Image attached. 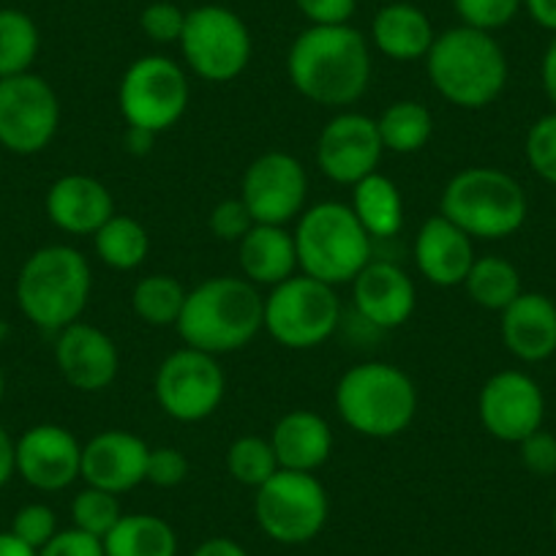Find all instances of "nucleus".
<instances>
[{
    "instance_id": "nucleus-9",
    "label": "nucleus",
    "mask_w": 556,
    "mask_h": 556,
    "mask_svg": "<svg viewBox=\"0 0 556 556\" xmlns=\"http://www.w3.org/2000/svg\"><path fill=\"white\" fill-rule=\"evenodd\" d=\"M328 491L312 472L278 469L256 489L254 516L262 532L281 545H303L328 523Z\"/></svg>"
},
{
    "instance_id": "nucleus-40",
    "label": "nucleus",
    "mask_w": 556,
    "mask_h": 556,
    "mask_svg": "<svg viewBox=\"0 0 556 556\" xmlns=\"http://www.w3.org/2000/svg\"><path fill=\"white\" fill-rule=\"evenodd\" d=\"M254 216L245 207V202L240 197H232V200H222L207 216V227L224 243H240L245 235L254 229Z\"/></svg>"
},
{
    "instance_id": "nucleus-30",
    "label": "nucleus",
    "mask_w": 556,
    "mask_h": 556,
    "mask_svg": "<svg viewBox=\"0 0 556 556\" xmlns=\"http://www.w3.org/2000/svg\"><path fill=\"white\" fill-rule=\"evenodd\" d=\"M462 287L475 306L500 314L523 292L521 273L505 256H478Z\"/></svg>"
},
{
    "instance_id": "nucleus-35",
    "label": "nucleus",
    "mask_w": 556,
    "mask_h": 556,
    "mask_svg": "<svg viewBox=\"0 0 556 556\" xmlns=\"http://www.w3.org/2000/svg\"><path fill=\"white\" fill-rule=\"evenodd\" d=\"M121 518H123L121 500H117V494H110V491L85 485V489L72 500L74 527L93 534V538L99 540H104L106 534L115 529V523L121 521Z\"/></svg>"
},
{
    "instance_id": "nucleus-18",
    "label": "nucleus",
    "mask_w": 556,
    "mask_h": 556,
    "mask_svg": "<svg viewBox=\"0 0 556 556\" xmlns=\"http://www.w3.org/2000/svg\"><path fill=\"white\" fill-rule=\"evenodd\" d=\"M55 366L79 393H101L121 368V355L110 333L88 323H74L55 333Z\"/></svg>"
},
{
    "instance_id": "nucleus-52",
    "label": "nucleus",
    "mask_w": 556,
    "mask_h": 556,
    "mask_svg": "<svg viewBox=\"0 0 556 556\" xmlns=\"http://www.w3.org/2000/svg\"><path fill=\"white\" fill-rule=\"evenodd\" d=\"M551 521H554V532H556V507H554V516H551Z\"/></svg>"
},
{
    "instance_id": "nucleus-34",
    "label": "nucleus",
    "mask_w": 556,
    "mask_h": 556,
    "mask_svg": "<svg viewBox=\"0 0 556 556\" xmlns=\"http://www.w3.org/2000/svg\"><path fill=\"white\" fill-rule=\"evenodd\" d=\"M227 472L232 480L249 489H260L278 472V458L270 440L262 437H240L227 447Z\"/></svg>"
},
{
    "instance_id": "nucleus-32",
    "label": "nucleus",
    "mask_w": 556,
    "mask_h": 556,
    "mask_svg": "<svg viewBox=\"0 0 556 556\" xmlns=\"http://www.w3.org/2000/svg\"><path fill=\"white\" fill-rule=\"evenodd\" d=\"M186 295H189V290L175 276L151 273L134 287L131 308L151 328H175L180 314H184Z\"/></svg>"
},
{
    "instance_id": "nucleus-43",
    "label": "nucleus",
    "mask_w": 556,
    "mask_h": 556,
    "mask_svg": "<svg viewBox=\"0 0 556 556\" xmlns=\"http://www.w3.org/2000/svg\"><path fill=\"white\" fill-rule=\"evenodd\" d=\"M39 556H104V540L83 529H58L55 538L39 551Z\"/></svg>"
},
{
    "instance_id": "nucleus-49",
    "label": "nucleus",
    "mask_w": 556,
    "mask_h": 556,
    "mask_svg": "<svg viewBox=\"0 0 556 556\" xmlns=\"http://www.w3.org/2000/svg\"><path fill=\"white\" fill-rule=\"evenodd\" d=\"M540 79H543V90L551 99V104L556 106V34L551 39L548 50H545L543 63H540Z\"/></svg>"
},
{
    "instance_id": "nucleus-4",
    "label": "nucleus",
    "mask_w": 556,
    "mask_h": 556,
    "mask_svg": "<svg viewBox=\"0 0 556 556\" xmlns=\"http://www.w3.org/2000/svg\"><path fill=\"white\" fill-rule=\"evenodd\" d=\"M90 290H93V273L88 260L83 251L63 243L36 249L23 262L14 285L20 312L47 333H61L68 325L79 323L88 308Z\"/></svg>"
},
{
    "instance_id": "nucleus-47",
    "label": "nucleus",
    "mask_w": 556,
    "mask_h": 556,
    "mask_svg": "<svg viewBox=\"0 0 556 556\" xmlns=\"http://www.w3.org/2000/svg\"><path fill=\"white\" fill-rule=\"evenodd\" d=\"M523 9L540 28L556 34V0H523Z\"/></svg>"
},
{
    "instance_id": "nucleus-46",
    "label": "nucleus",
    "mask_w": 556,
    "mask_h": 556,
    "mask_svg": "<svg viewBox=\"0 0 556 556\" xmlns=\"http://www.w3.org/2000/svg\"><path fill=\"white\" fill-rule=\"evenodd\" d=\"M14 447H17V440H12L3 426H0V489L9 483V480L17 475V464H14Z\"/></svg>"
},
{
    "instance_id": "nucleus-2",
    "label": "nucleus",
    "mask_w": 556,
    "mask_h": 556,
    "mask_svg": "<svg viewBox=\"0 0 556 556\" xmlns=\"http://www.w3.org/2000/svg\"><path fill=\"white\" fill-rule=\"evenodd\" d=\"M178 333L186 346L227 355L249 346L265 330V298L245 278L216 276L186 295Z\"/></svg>"
},
{
    "instance_id": "nucleus-26",
    "label": "nucleus",
    "mask_w": 556,
    "mask_h": 556,
    "mask_svg": "<svg viewBox=\"0 0 556 556\" xmlns=\"http://www.w3.org/2000/svg\"><path fill=\"white\" fill-rule=\"evenodd\" d=\"M437 34L429 14L406 0L384 3L371 20V41L390 61H426Z\"/></svg>"
},
{
    "instance_id": "nucleus-31",
    "label": "nucleus",
    "mask_w": 556,
    "mask_h": 556,
    "mask_svg": "<svg viewBox=\"0 0 556 556\" xmlns=\"http://www.w3.org/2000/svg\"><path fill=\"white\" fill-rule=\"evenodd\" d=\"M96 256L112 270H137L151 254V235L137 218L112 216L99 232L93 235Z\"/></svg>"
},
{
    "instance_id": "nucleus-45",
    "label": "nucleus",
    "mask_w": 556,
    "mask_h": 556,
    "mask_svg": "<svg viewBox=\"0 0 556 556\" xmlns=\"http://www.w3.org/2000/svg\"><path fill=\"white\" fill-rule=\"evenodd\" d=\"M159 134L148 131V128H137V126H126V134H123V148L131 156H148L156 146Z\"/></svg>"
},
{
    "instance_id": "nucleus-38",
    "label": "nucleus",
    "mask_w": 556,
    "mask_h": 556,
    "mask_svg": "<svg viewBox=\"0 0 556 556\" xmlns=\"http://www.w3.org/2000/svg\"><path fill=\"white\" fill-rule=\"evenodd\" d=\"M9 532L34 551H41L58 534V516L50 505L30 502V505H23L14 513Z\"/></svg>"
},
{
    "instance_id": "nucleus-42",
    "label": "nucleus",
    "mask_w": 556,
    "mask_h": 556,
    "mask_svg": "<svg viewBox=\"0 0 556 556\" xmlns=\"http://www.w3.org/2000/svg\"><path fill=\"white\" fill-rule=\"evenodd\" d=\"M518 456H521L523 469H529L538 478H551L556 475V437L548 431L538 429L527 440L518 442Z\"/></svg>"
},
{
    "instance_id": "nucleus-33",
    "label": "nucleus",
    "mask_w": 556,
    "mask_h": 556,
    "mask_svg": "<svg viewBox=\"0 0 556 556\" xmlns=\"http://www.w3.org/2000/svg\"><path fill=\"white\" fill-rule=\"evenodd\" d=\"M41 36L34 17L20 9H0V79L30 72Z\"/></svg>"
},
{
    "instance_id": "nucleus-3",
    "label": "nucleus",
    "mask_w": 556,
    "mask_h": 556,
    "mask_svg": "<svg viewBox=\"0 0 556 556\" xmlns=\"http://www.w3.org/2000/svg\"><path fill=\"white\" fill-rule=\"evenodd\" d=\"M426 74L437 93L458 110H485L507 85V58L494 34L458 25L434 39Z\"/></svg>"
},
{
    "instance_id": "nucleus-48",
    "label": "nucleus",
    "mask_w": 556,
    "mask_h": 556,
    "mask_svg": "<svg viewBox=\"0 0 556 556\" xmlns=\"http://www.w3.org/2000/svg\"><path fill=\"white\" fill-rule=\"evenodd\" d=\"M191 556H249L240 543L229 538H211L205 543H200Z\"/></svg>"
},
{
    "instance_id": "nucleus-17",
    "label": "nucleus",
    "mask_w": 556,
    "mask_h": 556,
    "mask_svg": "<svg viewBox=\"0 0 556 556\" xmlns=\"http://www.w3.org/2000/svg\"><path fill=\"white\" fill-rule=\"evenodd\" d=\"M14 464L30 489L52 494L83 478V445L66 426H30L17 440Z\"/></svg>"
},
{
    "instance_id": "nucleus-25",
    "label": "nucleus",
    "mask_w": 556,
    "mask_h": 556,
    "mask_svg": "<svg viewBox=\"0 0 556 556\" xmlns=\"http://www.w3.org/2000/svg\"><path fill=\"white\" fill-rule=\"evenodd\" d=\"M238 260L245 281L270 290L301 270L295 235L278 224H254V229L238 243Z\"/></svg>"
},
{
    "instance_id": "nucleus-7",
    "label": "nucleus",
    "mask_w": 556,
    "mask_h": 556,
    "mask_svg": "<svg viewBox=\"0 0 556 556\" xmlns=\"http://www.w3.org/2000/svg\"><path fill=\"white\" fill-rule=\"evenodd\" d=\"M298 267L323 285H352L371 262V235L344 202H319L301 213L295 227Z\"/></svg>"
},
{
    "instance_id": "nucleus-37",
    "label": "nucleus",
    "mask_w": 556,
    "mask_h": 556,
    "mask_svg": "<svg viewBox=\"0 0 556 556\" xmlns=\"http://www.w3.org/2000/svg\"><path fill=\"white\" fill-rule=\"evenodd\" d=\"M453 7L462 17V25L494 34L516 20L523 9V0H453Z\"/></svg>"
},
{
    "instance_id": "nucleus-5",
    "label": "nucleus",
    "mask_w": 556,
    "mask_h": 556,
    "mask_svg": "<svg viewBox=\"0 0 556 556\" xmlns=\"http://www.w3.org/2000/svg\"><path fill=\"white\" fill-rule=\"evenodd\" d=\"M333 404L355 434L368 440H393L415 420L417 388L399 366L371 361L341 374Z\"/></svg>"
},
{
    "instance_id": "nucleus-6",
    "label": "nucleus",
    "mask_w": 556,
    "mask_h": 556,
    "mask_svg": "<svg viewBox=\"0 0 556 556\" xmlns=\"http://www.w3.org/2000/svg\"><path fill=\"white\" fill-rule=\"evenodd\" d=\"M440 213L472 240H502L523 227L529 200L505 169L467 167L447 180Z\"/></svg>"
},
{
    "instance_id": "nucleus-15",
    "label": "nucleus",
    "mask_w": 556,
    "mask_h": 556,
    "mask_svg": "<svg viewBox=\"0 0 556 556\" xmlns=\"http://www.w3.org/2000/svg\"><path fill=\"white\" fill-rule=\"evenodd\" d=\"M478 415L483 429L494 440L518 445L543 429L545 395L529 374L507 368L485 379L478 399Z\"/></svg>"
},
{
    "instance_id": "nucleus-13",
    "label": "nucleus",
    "mask_w": 556,
    "mask_h": 556,
    "mask_svg": "<svg viewBox=\"0 0 556 556\" xmlns=\"http://www.w3.org/2000/svg\"><path fill=\"white\" fill-rule=\"evenodd\" d=\"M153 390L164 415L178 424H200L222 406L227 377L216 355L184 346L164 357Z\"/></svg>"
},
{
    "instance_id": "nucleus-36",
    "label": "nucleus",
    "mask_w": 556,
    "mask_h": 556,
    "mask_svg": "<svg viewBox=\"0 0 556 556\" xmlns=\"http://www.w3.org/2000/svg\"><path fill=\"white\" fill-rule=\"evenodd\" d=\"M527 162L538 178L556 186V112L538 117L527 134Z\"/></svg>"
},
{
    "instance_id": "nucleus-54",
    "label": "nucleus",
    "mask_w": 556,
    "mask_h": 556,
    "mask_svg": "<svg viewBox=\"0 0 556 556\" xmlns=\"http://www.w3.org/2000/svg\"><path fill=\"white\" fill-rule=\"evenodd\" d=\"M0 167H3V162H0Z\"/></svg>"
},
{
    "instance_id": "nucleus-44",
    "label": "nucleus",
    "mask_w": 556,
    "mask_h": 556,
    "mask_svg": "<svg viewBox=\"0 0 556 556\" xmlns=\"http://www.w3.org/2000/svg\"><path fill=\"white\" fill-rule=\"evenodd\" d=\"M295 7L312 25H350L357 0H295Z\"/></svg>"
},
{
    "instance_id": "nucleus-19",
    "label": "nucleus",
    "mask_w": 556,
    "mask_h": 556,
    "mask_svg": "<svg viewBox=\"0 0 556 556\" xmlns=\"http://www.w3.org/2000/svg\"><path fill=\"white\" fill-rule=\"evenodd\" d=\"M352 303L368 325L395 330L415 314V281L395 262L371 260L352 281Z\"/></svg>"
},
{
    "instance_id": "nucleus-28",
    "label": "nucleus",
    "mask_w": 556,
    "mask_h": 556,
    "mask_svg": "<svg viewBox=\"0 0 556 556\" xmlns=\"http://www.w3.org/2000/svg\"><path fill=\"white\" fill-rule=\"evenodd\" d=\"M352 211L371 238H393L404 227V197L382 173L352 186Z\"/></svg>"
},
{
    "instance_id": "nucleus-1",
    "label": "nucleus",
    "mask_w": 556,
    "mask_h": 556,
    "mask_svg": "<svg viewBox=\"0 0 556 556\" xmlns=\"http://www.w3.org/2000/svg\"><path fill=\"white\" fill-rule=\"evenodd\" d=\"M290 83L303 99L344 110L366 96L371 83V50L352 25H312L287 55Z\"/></svg>"
},
{
    "instance_id": "nucleus-27",
    "label": "nucleus",
    "mask_w": 556,
    "mask_h": 556,
    "mask_svg": "<svg viewBox=\"0 0 556 556\" xmlns=\"http://www.w3.org/2000/svg\"><path fill=\"white\" fill-rule=\"evenodd\" d=\"M104 556H178V534L151 513H123L104 538Z\"/></svg>"
},
{
    "instance_id": "nucleus-39",
    "label": "nucleus",
    "mask_w": 556,
    "mask_h": 556,
    "mask_svg": "<svg viewBox=\"0 0 556 556\" xmlns=\"http://www.w3.org/2000/svg\"><path fill=\"white\" fill-rule=\"evenodd\" d=\"M139 28L156 45H178L186 28V12L178 3L169 0H156L139 14Z\"/></svg>"
},
{
    "instance_id": "nucleus-23",
    "label": "nucleus",
    "mask_w": 556,
    "mask_h": 556,
    "mask_svg": "<svg viewBox=\"0 0 556 556\" xmlns=\"http://www.w3.org/2000/svg\"><path fill=\"white\" fill-rule=\"evenodd\" d=\"M502 341L523 363L548 361L556 352V303L540 292H521L502 312Z\"/></svg>"
},
{
    "instance_id": "nucleus-50",
    "label": "nucleus",
    "mask_w": 556,
    "mask_h": 556,
    "mask_svg": "<svg viewBox=\"0 0 556 556\" xmlns=\"http://www.w3.org/2000/svg\"><path fill=\"white\" fill-rule=\"evenodd\" d=\"M0 556H39V551L25 545L12 532H0Z\"/></svg>"
},
{
    "instance_id": "nucleus-20",
    "label": "nucleus",
    "mask_w": 556,
    "mask_h": 556,
    "mask_svg": "<svg viewBox=\"0 0 556 556\" xmlns=\"http://www.w3.org/2000/svg\"><path fill=\"white\" fill-rule=\"evenodd\" d=\"M148 453L151 447L137 434L121 429L101 431L83 445V480L110 494H126L146 483Z\"/></svg>"
},
{
    "instance_id": "nucleus-29",
    "label": "nucleus",
    "mask_w": 556,
    "mask_h": 556,
    "mask_svg": "<svg viewBox=\"0 0 556 556\" xmlns=\"http://www.w3.org/2000/svg\"><path fill=\"white\" fill-rule=\"evenodd\" d=\"M379 139L382 148L399 156H409V153L424 151L429 146L431 134H434V115L420 101L401 99L393 101L382 115L377 117Z\"/></svg>"
},
{
    "instance_id": "nucleus-41",
    "label": "nucleus",
    "mask_w": 556,
    "mask_h": 556,
    "mask_svg": "<svg viewBox=\"0 0 556 556\" xmlns=\"http://www.w3.org/2000/svg\"><path fill=\"white\" fill-rule=\"evenodd\" d=\"M189 478V458L178 447H151L148 453L146 483H153L156 489H175Z\"/></svg>"
},
{
    "instance_id": "nucleus-51",
    "label": "nucleus",
    "mask_w": 556,
    "mask_h": 556,
    "mask_svg": "<svg viewBox=\"0 0 556 556\" xmlns=\"http://www.w3.org/2000/svg\"><path fill=\"white\" fill-rule=\"evenodd\" d=\"M3 399H7V374L0 368V404H3Z\"/></svg>"
},
{
    "instance_id": "nucleus-24",
    "label": "nucleus",
    "mask_w": 556,
    "mask_h": 556,
    "mask_svg": "<svg viewBox=\"0 0 556 556\" xmlns=\"http://www.w3.org/2000/svg\"><path fill=\"white\" fill-rule=\"evenodd\" d=\"M270 445L278 458V469L314 475L333 453V431L317 412L292 409L273 426Z\"/></svg>"
},
{
    "instance_id": "nucleus-8",
    "label": "nucleus",
    "mask_w": 556,
    "mask_h": 556,
    "mask_svg": "<svg viewBox=\"0 0 556 556\" xmlns=\"http://www.w3.org/2000/svg\"><path fill=\"white\" fill-rule=\"evenodd\" d=\"M339 323L341 301L336 287L306 273H295L265 298V330L287 350H314L325 344Z\"/></svg>"
},
{
    "instance_id": "nucleus-16",
    "label": "nucleus",
    "mask_w": 556,
    "mask_h": 556,
    "mask_svg": "<svg viewBox=\"0 0 556 556\" xmlns=\"http://www.w3.org/2000/svg\"><path fill=\"white\" fill-rule=\"evenodd\" d=\"M382 153L377 121L361 112H339L317 137V167L339 186H355L377 173Z\"/></svg>"
},
{
    "instance_id": "nucleus-11",
    "label": "nucleus",
    "mask_w": 556,
    "mask_h": 556,
    "mask_svg": "<svg viewBox=\"0 0 556 556\" xmlns=\"http://www.w3.org/2000/svg\"><path fill=\"white\" fill-rule=\"evenodd\" d=\"M191 85L186 68L167 55L137 58L123 72L117 106L128 126L162 134L186 115Z\"/></svg>"
},
{
    "instance_id": "nucleus-22",
    "label": "nucleus",
    "mask_w": 556,
    "mask_h": 556,
    "mask_svg": "<svg viewBox=\"0 0 556 556\" xmlns=\"http://www.w3.org/2000/svg\"><path fill=\"white\" fill-rule=\"evenodd\" d=\"M45 211L61 232L93 238L115 216V200L99 178L63 175L47 189Z\"/></svg>"
},
{
    "instance_id": "nucleus-14",
    "label": "nucleus",
    "mask_w": 556,
    "mask_h": 556,
    "mask_svg": "<svg viewBox=\"0 0 556 556\" xmlns=\"http://www.w3.org/2000/svg\"><path fill=\"white\" fill-rule=\"evenodd\" d=\"M306 197L308 175L292 153H262L245 167L240 200L245 202L256 224L285 227L306 211Z\"/></svg>"
},
{
    "instance_id": "nucleus-12",
    "label": "nucleus",
    "mask_w": 556,
    "mask_h": 556,
    "mask_svg": "<svg viewBox=\"0 0 556 556\" xmlns=\"http://www.w3.org/2000/svg\"><path fill=\"white\" fill-rule=\"evenodd\" d=\"M61 128V99L34 72L0 79V148L14 156L47 151Z\"/></svg>"
},
{
    "instance_id": "nucleus-53",
    "label": "nucleus",
    "mask_w": 556,
    "mask_h": 556,
    "mask_svg": "<svg viewBox=\"0 0 556 556\" xmlns=\"http://www.w3.org/2000/svg\"><path fill=\"white\" fill-rule=\"evenodd\" d=\"M382 3H393V0H382Z\"/></svg>"
},
{
    "instance_id": "nucleus-21",
    "label": "nucleus",
    "mask_w": 556,
    "mask_h": 556,
    "mask_svg": "<svg viewBox=\"0 0 556 556\" xmlns=\"http://www.w3.org/2000/svg\"><path fill=\"white\" fill-rule=\"evenodd\" d=\"M475 240L445 216L426 218L415 235V265L426 281L451 290L462 287L475 265Z\"/></svg>"
},
{
    "instance_id": "nucleus-10",
    "label": "nucleus",
    "mask_w": 556,
    "mask_h": 556,
    "mask_svg": "<svg viewBox=\"0 0 556 556\" xmlns=\"http://www.w3.org/2000/svg\"><path fill=\"white\" fill-rule=\"evenodd\" d=\"M191 72L207 83H232L245 72L254 52L251 30L232 9L197 7L186 12V28L178 41Z\"/></svg>"
}]
</instances>
